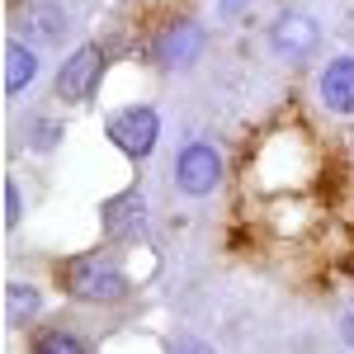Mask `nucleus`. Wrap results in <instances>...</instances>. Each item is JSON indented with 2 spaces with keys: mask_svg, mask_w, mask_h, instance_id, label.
<instances>
[{
  "mask_svg": "<svg viewBox=\"0 0 354 354\" xmlns=\"http://www.w3.org/2000/svg\"><path fill=\"white\" fill-rule=\"evenodd\" d=\"M270 53L288 66H307L317 48H322V24L307 15V10H279L270 19Z\"/></svg>",
  "mask_w": 354,
  "mask_h": 354,
  "instance_id": "7ed1b4c3",
  "label": "nucleus"
},
{
  "mask_svg": "<svg viewBox=\"0 0 354 354\" xmlns=\"http://www.w3.org/2000/svg\"><path fill=\"white\" fill-rule=\"evenodd\" d=\"M43 317V293L33 283H5V322L15 330H28Z\"/></svg>",
  "mask_w": 354,
  "mask_h": 354,
  "instance_id": "9b49d317",
  "label": "nucleus"
},
{
  "mask_svg": "<svg viewBox=\"0 0 354 354\" xmlns=\"http://www.w3.org/2000/svg\"><path fill=\"white\" fill-rule=\"evenodd\" d=\"M222 175H227V165H222V151L213 142L194 137L175 151V189L185 198H213L222 189Z\"/></svg>",
  "mask_w": 354,
  "mask_h": 354,
  "instance_id": "f03ea898",
  "label": "nucleus"
},
{
  "mask_svg": "<svg viewBox=\"0 0 354 354\" xmlns=\"http://www.w3.org/2000/svg\"><path fill=\"white\" fill-rule=\"evenodd\" d=\"M15 24H19L24 43H48V48H57L71 33V19H66V10L57 0H24L19 15H15Z\"/></svg>",
  "mask_w": 354,
  "mask_h": 354,
  "instance_id": "6e6552de",
  "label": "nucleus"
},
{
  "mask_svg": "<svg viewBox=\"0 0 354 354\" xmlns=\"http://www.w3.org/2000/svg\"><path fill=\"white\" fill-rule=\"evenodd\" d=\"M335 335H340V345L354 354V302L340 307V317H335Z\"/></svg>",
  "mask_w": 354,
  "mask_h": 354,
  "instance_id": "2eb2a0df",
  "label": "nucleus"
},
{
  "mask_svg": "<svg viewBox=\"0 0 354 354\" xmlns=\"http://www.w3.org/2000/svg\"><path fill=\"white\" fill-rule=\"evenodd\" d=\"M104 66H109V57H104L100 43L76 48V53L57 66V76H53L57 100H62V104H85V100L100 90V81H104Z\"/></svg>",
  "mask_w": 354,
  "mask_h": 354,
  "instance_id": "20e7f679",
  "label": "nucleus"
},
{
  "mask_svg": "<svg viewBox=\"0 0 354 354\" xmlns=\"http://www.w3.org/2000/svg\"><path fill=\"white\" fill-rule=\"evenodd\" d=\"M19 218H24V194H19V180H5V232H19Z\"/></svg>",
  "mask_w": 354,
  "mask_h": 354,
  "instance_id": "4468645a",
  "label": "nucleus"
},
{
  "mask_svg": "<svg viewBox=\"0 0 354 354\" xmlns=\"http://www.w3.org/2000/svg\"><path fill=\"white\" fill-rule=\"evenodd\" d=\"M317 100L335 118H350L354 113V53L330 57L326 66L317 71Z\"/></svg>",
  "mask_w": 354,
  "mask_h": 354,
  "instance_id": "1a4fd4ad",
  "label": "nucleus"
},
{
  "mask_svg": "<svg viewBox=\"0 0 354 354\" xmlns=\"http://www.w3.org/2000/svg\"><path fill=\"white\" fill-rule=\"evenodd\" d=\"M100 227H104L109 241H133V236H142V227H147V194L142 189L109 194L100 203Z\"/></svg>",
  "mask_w": 354,
  "mask_h": 354,
  "instance_id": "0eeeda50",
  "label": "nucleus"
},
{
  "mask_svg": "<svg viewBox=\"0 0 354 354\" xmlns=\"http://www.w3.org/2000/svg\"><path fill=\"white\" fill-rule=\"evenodd\" d=\"M203 24L198 19H170V24H161V33L151 38V57H156V66L161 71H189L194 62H198V53H203Z\"/></svg>",
  "mask_w": 354,
  "mask_h": 354,
  "instance_id": "423d86ee",
  "label": "nucleus"
},
{
  "mask_svg": "<svg viewBox=\"0 0 354 354\" xmlns=\"http://www.w3.org/2000/svg\"><path fill=\"white\" fill-rule=\"evenodd\" d=\"M57 283H62V293L71 302H85V307H118V302L133 298V279L123 274V265L109 250L71 255L62 265V274H57Z\"/></svg>",
  "mask_w": 354,
  "mask_h": 354,
  "instance_id": "f257e3e1",
  "label": "nucleus"
},
{
  "mask_svg": "<svg viewBox=\"0 0 354 354\" xmlns=\"http://www.w3.org/2000/svg\"><path fill=\"white\" fill-rule=\"evenodd\" d=\"M250 5H255V0H222L218 15L222 19H241V15H250Z\"/></svg>",
  "mask_w": 354,
  "mask_h": 354,
  "instance_id": "dca6fc26",
  "label": "nucleus"
},
{
  "mask_svg": "<svg viewBox=\"0 0 354 354\" xmlns=\"http://www.w3.org/2000/svg\"><path fill=\"white\" fill-rule=\"evenodd\" d=\"M33 81H38V53L15 33L5 43V95H24Z\"/></svg>",
  "mask_w": 354,
  "mask_h": 354,
  "instance_id": "9d476101",
  "label": "nucleus"
},
{
  "mask_svg": "<svg viewBox=\"0 0 354 354\" xmlns=\"http://www.w3.org/2000/svg\"><path fill=\"white\" fill-rule=\"evenodd\" d=\"M109 142L128 156V161H147L161 142V113L151 104H128L109 118Z\"/></svg>",
  "mask_w": 354,
  "mask_h": 354,
  "instance_id": "39448f33",
  "label": "nucleus"
},
{
  "mask_svg": "<svg viewBox=\"0 0 354 354\" xmlns=\"http://www.w3.org/2000/svg\"><path fill=\"white\" fill-rule=\"evenodd\" d=\"M28 354H90V345L66 326H43L28 340Z\"/></svg>",
  "mask_w": 354,
  "mask_h": 354,
  "instance_id": "f8f14e48",
  "label": "nucleus"
},
{
  "mask_svg": "<svg viewBox=\"0 0 354 354\" xmlns=\"http://www.w3.org/2000/svg\"><path fill=\"white\" fill-rule=\"evenodd\" d=\"M165 354H218L208 340H198L189 330H175V335H165Z\"/></svg>",
  "mask_w": 354,
  "mask_h": 354,
  "instance_id": "ddd939ff",
  "label": "nucleus"
}]
</instances>
